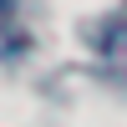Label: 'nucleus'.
Segmentation results:
<instances>
[{"mask_svg": "<svg viewBox=\"0 0 127 127\" xmlns=\"http://www.w3.org/2000/svg\"><path fill=\"white\" fill-rule=\"evenodd\" d=\"M97 56L112 81H127V20H107L97 36Z\"/></svg>", "mask_w": 127, "mask_h": 127, "instance_id": "nucleus-1", "label": "nucleus"}, {"mask_svg": "<svg viewBox=\"0 0 127 127\" xmlns=\"http://www.w3.org/2000/svg\"><path fill=\"white\" fill-rule=\"evenodd\" d=\"M20 46V31H15V0H0V51Z\"/></svg>", "mask_w": 127, "mask_h": 127, "instance_id": "nucleus-2", "label": "nucleus"}]
</instances>
